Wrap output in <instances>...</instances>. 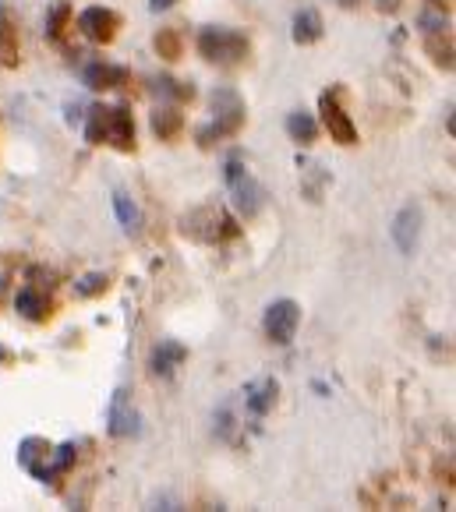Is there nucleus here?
Wrapping results in <instances>:
<instances>
[{"mask_svg":"<svg viewBox=\"0 0 456 512\" xmlns=\"http://www.w3.org/2000/svg\"><path fill=\"white\" fill-rule=\"evenodd\" d=\"M85 142L107 145L117 152H135V117L128 106H92L89 121H85Z\"/></svg>","mask_w":456,"mask_h":512,"instance_id":"1","label":"nucleus"},{"mask_svg":"<svg viewBox=\"0 0 456 512\" xmlns=\"http://www.w3.org/2000/svg\"><path fill=\"white\" fill-rule=\"evenodd\" d=\"M18 460L29 474H36L39 481H57L61 474H68V467L75 463V445H54L46 442V438H25L18 445Z\"/></svg>","mask_w":456,"mask_h":512,"instance_id":"2","label":"nucleus"},{"mask_svg":"<svg viewBox=\"0 0 456 512\" xmlns=\"http://www.w3.org/2000/svg\"><path fill=\"white\" fill-rule=\"evenodd\" d=\"M198 53H202L209 64H216V68H237V64L248 61L251 43H248V36H241L237 29L209 25V29L198 32Z\"/></svg>","mask_w":456,"mask_h":512,"instance_id":"3","label":"nucleus"},{"mask_svg":"<svg viewBox=\"0 0 456 512\" xmlns=\"http://www.w3.org/2000/svg\"><path fill=\"white\" fill-rule=\"evenodd\" d=\"M181 230L202 244H223V241H234V237L241 234L237 219L230 216L223 205H202V209H195L191 216H184Z\"/></svg>","mask_w":456,"mask_h":512,"instance_id":"4","label":"nucleus"},{"mask_svg":"<svg viewBox=\"0 0 456 512\" xmlns=\"http://www.w3.org/2000/svg\"><path fill=\"white\" fill-rule=\"evenodd\" d=\"M213 113H216L213 124L198 131V145H213L216 138H234L237 131L244 128V117H248L244 99L237 96L234 89H216L213 92Z\"/></svg>","mask_w":456,"mask_h":512,"instance_id":"5","label":"nucleus"},{"mask_svg":"<svg viewBox=\"0 0 456 512\" xmlns=\"http://www.w3.org/2000/svg\"><path fill=\"white\" fill-rule=\"evenodd\" d=\"M319 113H322V124H326L329 138H333L336 145H354V142H358V128H354L347 106H343V89H340V85L322 92V96H319Z\"/></svg>","mask_w":456,"mask_h":512,"instance_id":"6","label":"nucleus"},{"mask_svg":"<svg viewBox=\"0 0 456 512\" xmlns=\"http://www.w3.org/2000/svg\"><path fill=\"white\" fill-rule=\"evenodd\" d=\"M227 184H230V191H234V205L244 212V219H251L262 209V198L266 195H262L259 181L251 177L248 166H241L237 159H230L227 163Z\"/></svg>","mask_w":456,"mask_h":512,"instance_id":"7","label":"nucleus"},{"mask_svg":"<svg viewBox=\"0 0 456 512\" xmlns=\"http://www.w3.org/2000/svg\"><path fill=\"white\" fill-rule=\"evenodd\" d=\"M78 32L92 43H114L117 32H121V15L114 8H85L78 15Z\"/></svg>","mask_w":456,"mask_h":512,"instance_id":"8","label":"nucleus"},{"mask_svg":"<svg viewBox=\"0 0 456 512\" xmlns=\"http://www.w3.org/2000/svg\"><path fill=\"white\" fill-rule=\"evenodd\" d=\"M266 336L273 339L276 347H287L290 339H294L297 325H301V308L294 301H276L266 308Z\"/></svg>","mask_w":456,"mask_h":512,"instance_id":"9","label":"nucleus"},{"mask_svg":"<svg viewBox=\"0 0 456 512\" xmlns=\"http://www.w3.org/2000/svg\"><path fill=\"white\" fill-rule=\"evenodd\" d=\"M421 223H425V212H421V205H403V209L396 212L393 241H396V248H400L403 255H414V248H418Z\"/></svg>","mask_w":456,"mask_h":512,"instance_id":"10","label":"nucleus"},{"mask_svg":"<svg viewBox=\"0 0 456 512\" xmlns=\"http://www.w3.org/2000/svg\"><path fill=\"white\" fill-rule=\"evenodd\" d=\"M15 308L22 311L29 322H46V318H54V297H50L46 287H39V283H25L15 297Z\"/></svg>","mask_w":456,"mask_h":512,"instance_id":"11","label":"nucleus"},{"mask_svg":"<svg viewBox=\"0 0 456 512\" xmlns=\"http://www.w3.org/2000/svg\"><path fill=\"white\" fill-rule=\"evenodd\" d=\"M138 431V417L135 407H131V392L128 389H117L114 400H110V435L117 438H128Z\"/></svg>","mask_w":456,"mask_h":512,"instance_id":"12","label":"nucleus"},{"mask_svg":"<svg viewBox=\"0 0 456 512\" xmlns=\"http://www.w3.org/2000/svg\"><path fill=\"white\" fill-rule=\"evenodd\" d=\"M22 64V43H18V22L8 8H0V68Z\"/></svg>","mask_w":456,"mask_h":512,"instance_id":"13","label":"nucleus"},{"mask_svg":"<svg viewBox=\"0 0 456 512\" xmlns=\"http://www.w3.org/2000/svg\"><path fill=\"white\" fill-rule=\"evenodd\" d=\"M85 85H89V89H96V92L128 89L131 71L117 68V64H89V68H85Z\"/></svg>","mask_w":456,"mask_h":512,"instance_id":"14","label":"nucleus"},{"mask_svg":"<svg viewBox=\"0 0 456 512\" xmlns=\"http://www.w3.org/2000/svg\"><path fill=\"white\" fill-rule=\"evenodd\" d=\"M184 361H188V350H184L181 343H174V339H163L160 347L152 350V371H156V375H163V378L174 375Z\"/></svg>","mask_w":456,"mask_h":512,"instance_id":"15","label":"nucleus"},{"mask_svg":"<svg viewBox=\"0 0 456 512\" xmlns=\"http://www.w3.org/2000/svg\"><path fill=\"white\" fill-rule=\"evenodd\" d=\"M322 39V15L315 8H304L301 15L294 18V43L312 46Z\"/></svg>","mask_w":456,"mask_h":512,"instance_id":"16","label":"nucleus"},{"mask_svg":"<svg viewBox=\"0 0 456 512\" xmlns=\"http://www.w3.org/2000/svg\"><path fill=\"white\" fill-rule=\"evenodd\" d=\"M181 128H184V113L177 110V106H163V110L152 113V131H156L163 142L181 135Z\"/></svg>","mask_w":456,"mask_h":512,"instance_id":"17","label":"nucleus"},{"mask_svg":"<svg viewBox=\"0 0 456 512\" xmlns=\"http://www.w3.org/2000/svg\"><path fill=\"white\" fill-rule=\"evenodd\" d=\"M287 131H290V138H294L297 145H312L315 138H319V124H315L312 113H304V110L290 113V117H287Z\"/></svg>","mask_w":456,"mask_h":512,"instance_id":"18","label":"nucleus"},{"mask_svg":"<svg viewBox=\"0 0 456 512\" xmlns=\"http://www.w3.org/2000/svg\"><path fill=\"white\" fill-rule=\"evenodd\" d=\"M244 403H248V410L255 417L266 414V410L276 403V382H273V378H266V382H259V385H251L248 396H244Z\"/></svg>","mask_w":456,"mask_h":512,"instance_id":"19","label":"nucleus"},{"mask_svg":"<svg viewBox=\"0 0 456 512\" xmlns=\"http://www.w3.org/2000/svg\"><path fill=\"white\" fill-rule=\"evenodd\" d=\"M152 46H156V53H160L163 61H177V57H181V32L160 29L156 32V39H152Z\"/></svg>","mask_w":456,"mask_h":512,"instance_id":"20","label":"nucleus"},{"mask_svg":"<svg viewBox=\"0 0 456 512\" xmlns=\"http://www.w3.org/2000/svg\"><path fill=\"white\" fill-rule=\"evenodd\" d=\"M156 89H160L163 96H170V99H181V103H191V99H195V89H191L188 82H177V78H160V82H156Z\"/></svg>","mask_w":456,"mask_h":512,"instance_id":"21","label":"nucleus"},{"mask_svg":"<svg viewBox=\"0 0 456 512\" xmlns=\"http://www.w3.org/2000/svg\"><path fill=\"white\" fill-rule=\"evenodd\" d=\"M68 22H71V4H64V0H61V4L50 11V22H46V25H50V36L61 39L64 32H68Z\"/></svg>","mask_w":456,"mask_h":512,"instance_id":"22","label":"nucleus"},{"mask_svg":"<svg viewBox=\"0 0 456 512\" xmlns=\"http://www.w3.org/2000/svg\"><path fill=\"white\" fill-rule=\"evenodd\" d=\"M114 205H117V216H121V223L128 226V230H135V226H138V209L128 202V195H114Z\"/></svg>","mask_w":456,"mask_h":512,"instance_id":"23","label":"nucleus"},{"mask_svg":"<svg viewBox=\"0 0 456 512\" xmlns=\"http://www.w3.org/2000/svg\"><path fill=\"white\" fill-rule=\"evenodd\" d=\"M78 294L82 297H92V294H103L107 290V276H85L82 283H78Z\"/></svg>","mask_w":456,"mask_h":512,"instance_id":"24","label":"nucleus"},{"mask_svg":"<svg viewBox=\"0 0 456 512\" xmlns=\"http://www.w3.org/2000/svg\"><path fill=\"white\" fill-rule=\"evenodd\" d=\"M170 4H174V0H149L152 11H163V8H170Z\"/></svg>","mask_w":456,"mask_h":512,"instance_id":"25","label":"nucleus"}]
</instances>
